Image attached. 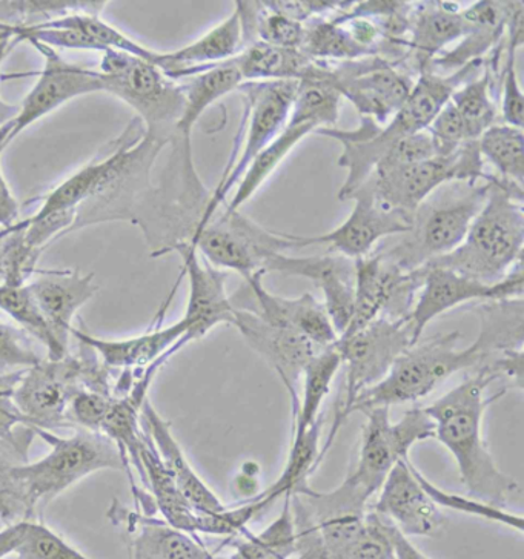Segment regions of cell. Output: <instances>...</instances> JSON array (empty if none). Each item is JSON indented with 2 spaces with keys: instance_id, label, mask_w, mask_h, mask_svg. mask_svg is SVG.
I'll return each mask as SVG.
<instances>
[{
  "instance_id": "cell-11",
  "label": "cell",
  "mask_w": 524,
  "mask_h": 559,
  "mask_svg": "<svg viewBox=\"0 0 524 559\" xmlns=\"http://www.w3.org/2000/svg\"><path fill=\"white\" fill-rule=\"evenodd\" d=\"M297 88V81L240 83L236 91L243 97L245 108L233 150H239V154L211 194L203 221H211L224 207L226 195L237 187L254 157L284 131Z\"/></svg>"
},
{
  "instance_id": "cell-34",
  "label": "cell",
  "mask_w": 524,
  "mask_h": 559,
  "mask_svg": "<svg viewBox=\"0 0 524 559\" xmlns=\"http://www.w3.org/2000/svg\"><path fill=\"white\" fill-rule=\"evenodd\" d=\"M314 132L315 127L309 123H286L284 131L266 148L260 151L254 160L248 166L247 171L237 183V190L234 192L231 200L225 203L226 207L233 213L240 211V207L248 200L254 198L255 192L266 183L275 169L282 165L288 154H291V151L299 145L301 140L308 138L309 134H314Z\"/></svg>"
},
{
  "instance_id": "cell-57",
  "label": "cell",
  "mask_w": 524,
  "mask_h": 559,
  "mask_svg": "<svg viewBox=\"0 0 524 559\" xmlns=\"http://www.w3.org/2000/svg\"><path fill=\"white\" fill-rule=\"evenodd\" d=\"M16 41L13 39H2L0 40V66H2L3 60L7 59V56L10 55V51L16 47Z\"/></svg>"
},
{
  "instance_id": "cell-3",
  "label": "cell",
  "mask_w": 524,
  "mask_h": 559,
  "mask_svg": "<svg viewBox=\"0 0 524 559\" xmlns=\"http://www.w3.org/2000/svg\"><path fill=\"white\" fill-rule=\"evenodd\" d=\"M483 67L485 60H475L452 74L421 71L408 99L383 127L369 117H360L356 130H338L335 127L317 130L315 134L337 140L343 148L338 166L346 169V180L338 191V199L348 200L372 176L398 140L428 130L454 91L480 74Z\"/></svg>"
},
{
  "instance_id": "cell-4",
  "label": "cell",
  "mask_w": 524,
  "mask_h": 559,
  "mask_svg": "<svg viewBox=\"0 0 524 559\" xmlns=\"http://www.w3.org/2000/svg\"><path fill=\"white\" fill-rule=\"evenodd\" d=\"M51 451L36 463L14 467V477L24 489L26 506L32 520L43 521L45 508L75 483L94 472L112 469L127 472L133 490L134 502L145 500L148 490L134 478L133 471L119 445L100 432L75 429L71 437H60L50 430L37 429Z\"/></svg>"
},
{
  "instance_id": "cell-17",
  "label": "cell",
  "mask_w": 524,
  "mask_h": 559,
  "mask_svg": "<svg viewBox=\"0 0 524 559\" xmlns=\"http://www.w3.org/2000/svg\"><path fill=\"white\" fill-rule=\"evenodd\" d=\"M424 285L418 290L416 301L406 317L414 345L421 340L426 326L437 317L469 301H497L523 298V262L516 264L507 277L496 285H486L477 280L465 277L446 267L424 266Z\"/></svg>"
},
{
  "instance_id": "cell-14",
  "label": "cell",
  "mask_w": 524,
  "mask_h": 559,
  "mask_svg": "<svg viewBox=\"0 0 524 559\" xmlns=\"http://www.w3.org/2000/svg\"><path fill=\"white\" fill-rule=\"evenodd\" d=\"M348 200L354 210L341 226L320 236H294L285 234L293 251L311 247H326L333 254L350 260L364 259L376 251L377 245L388 237L403 236L413 228L414 214L390 210L377 200L374 192L365 181Z\"/></svg>"
},
{
  "instance_id": "cell-39",
  "label": "cell",
  "mask_w": 524,
  "mask_h": 559,
  "mask_svg": "<svg viewBox=\"0 0 524 559\" xmlns=\"http://www.w3.org/2000/svg\"><path fill=\"white\" fill-rule=\"evenodd\" d=\"M22 373L24 370L0 377V453L9 456L19 466L28 463L29 448L36 438V430L29 426L28 419L21 414L11 399Z\"/></svg>"
},
{
  "instance_id": "cell-24",
  "label": "cell",
  "mask_w": 524,
  "mask_h": 559,
  "mask_svg": "<svg viewBox=\"0 0 524 559\" xmlns=\"http://www.w3.org/2000/svg\"><path fill=\"white\" fill-rule=\"evenodd\" d=\"M108 519L122 532L128 559H216L198 536L141 510L123 508L117 500L111 502Z\"/></svg>"
},
{
  "instance_id": "cell-18",
  "label": "cell",
  "mask_w": 524,
  "mask_h": 559,
  "mask_svg": "<svg viewBox=\"0 0 524 559\" xmlns=\"http://www.w3.org/2000/svg\"><path fill=\"white\" fill-rule=\"evenodd\" d=\"M265 272H255L245 280L247 288L231 297L234 308L258 313L267 323L288 328L303 335L319 349L335 345L338 340L325 306L312 294L296 298L275 296L263 285Z\"/></svg>"
},
{
  "instance_id": "cell-47",
  "label": "cell",
  "mask_w": 524,
  "mask_h": 559,
  "mask_svg": "<svg viewBox=\"0 0 524 559\" xmlns=\"http://www.w3.org/2000/svg\"><path fill=\"white\" fill-rule=\"evenodd\" d=\"M21 542L13 557L16 559H92L81 550L68 544L62 536L56 534L44 521H22Z\"/></svg>"
},
{
  "instance_id": "cell-8",
  "label": "cell",
  "mask_w": 524,
  "mask_h": 559,
  "mask_svg": "<svg viewBox=\"0 0 524 559\" xmlns=\"http://www.w3.org/2000/svg\"><path fill=\"white\" fill-rule=\"evenodd\" d=\"M491 179L465 185V190L451 192V195L437 199L431 195L414 213L409 233L403 234L394 247L376 252L403 272L420 270L432 260L450 254L463 243L474 218L485 206Z\"/></svg>"
},
{
  "instance_id": "cell-50",
  "label": "cell",
  "mask_w": 524,
  "mask_h": 559,
  "mask_svg": "<svg viewBox=\"0 0 524 559\" xmlns=\"http://www.w3.org/2000/svg\"><path fill=\"white\" fill-rule=\"evenodd\" d=\"M111 402L112 395L84 389L70 403L68 419L75 429L99 432L102 421H104Z\"/></svg>"
},
{
  "instance_id": "cell-49",
  "label": "cell",
  "mask_w": 524,
  "mask_h": 559,
  "mask_svg": "<svg viewBox=\"0 0 524 559\" xmlns=\"http://www.w3.org/2000/svg\"><path fill=\"white\" fill-rule=\"evenodd\" d=\"M19 464L0 453V520L9 524L33 521L26 506L24 489L14 477V467Z\"/></svg>"
},
{
  "instance_id": "cell-48",
  "label": "cell",
  "mask_w": 524,
  "mask_h": 559,
  "mask_svg": "<svg viewBox=\"0 0 524 559\" xmlns=\"http://www.w3.org/2000/svg\"><path fill=\"white\" fill-rule=\"evenodd\" d=\"M44 360L32 335L0 317V377L32 369Z\"/></svg>"
},
{
  "instance_id": "cell-41",
  "label": "cell",
  "mask_w": 524,
  "mask_h": 559,
  "mask_svg": "<svg viewBox=\"0 0 524 559\" xmlns=\"http://www.w3.org/2000/svg\"><path fill=\"white\" fill-rule=\"evenodd\" d=\"M105 5V0H10L0 2V25L29 26L75 13L100 16Z\"/></svg>"
},
{
  "instance_id": "cell-32",
  "label": "cell",
  "mask_w": 524,
  "mask_h": 559,
  "mask_svg": "<svg viewBox=\"0 0 524 559\" xmlns=\"http://www.w3.org/2000/svg\"><path fill=\"white\" fill-rule=\"evenodd\" d=\"M243 82L303 81L314 67L301 50L254 41L231 59Z\"/></svg>"
},
{
  "instance_id": "cell-36",
  "label": "cell",
  "mask_w": 524,
  "mask_h": 559,
  "mask_svg": "<svg viewBox=\"0 0 524 559\" xmlns=\"http://www.w3.org/2000/svg\"><path fill=\"white\" fill-rule=\"evenodd\" d=\"M497 75L483 67L480 74L460 85L450 104L455 109L469 140H478L483 132L499 123V105L496 102Z\"/></svg>"
},
{
  "instance_id": "cell-31",
  "label": "cell",
  "mask_w": 524,
  "mask_h": 559,
  "mask_svg": "<svg viewBox=\"0 0 524 559\" xmlns=\"http://www.w3.org/2000/svg\"><path fill=\"white\" fill-rule=\"evenodd\" d=\"M139 456H141L143 472H145L146 490L153 498L162 520L177 531L198 536L200 513L180 492L179 486L176 485L175 478L162 463L153 440L143 426Z\"/></svg>"
},
{
  "instance_id": "cell-43",
  "label": "cell",
  "mask_w": 524,
  "mask_h": 559,
  "mask_svg": "<svg viewBox=\"0 0 524 559\" xmlns=\"http://www.w3.org/2000/svg\"><path fill=\"white\" fill-rule=\"evenodd\" d=\"M341 94L330 83L307 78L299 82L288 122L331 128L341 117Z\"/></svg>"
},
{
  "instance_id": "cell-9",
  "label": "cell",
  "mask_w": 524,
  "mask_h": 559,
  "mask_svg": "<svg viewBox=\"0 0 524 559\" xmlns=\"http://www.w3.org/2000/svg\"><path fill=\"white\" fill-rule=\"evenodd\" d=\"M97 71L105 93L130 105L146 132L172 142L176 124L183 115L182 83L169 79L148 60L116 50L104 51Z\"/></svg>"
},
{
  "instance_id": "cell-2",
  "label": "cell",
  "mask_w": 524,
  "mask_h": 559,
  "mask_svg": "<svg viewBox=\"0 0 524 559\" xmlns=\"http://www.w3.org/2000/svg\"><path fill=\"white\" fill-rule=\"evenodd\" d=\"M496 380L488 368L474 370L425 411L436 426L437 440L454 456L469 497L504 509L522 495V487L497 466L483 438L486 409L504 395L500 392L486 399V389Z\"/></svg>"
},
{
  "instance_id": "cell-45",
  "label": "cell",
  "mask_w": 524,
  "mask_h": 559,
  "mask_svg": "<svg viewBox=\"0 0 524 559\" xmlns=\"http://www.w3.org/2000/svg\"><path fill=\"white\" fill-rule=\"evenodd\" d=\"M394 524L368 510L364 526L334 559H395Z\"/></svg>"
},
{
  "instance_id": "cell-5",
  "label": "cell",
  "mask_w": 524,
  "mask_h": 559,
  "mask_svg": "<svg viewBox=\"0 0 524 559\" xmlns=\"http://www.w3.org/2000/svg\"><path fill=\"white\" fill-rule=\"evenodd\" d=\"M523 187L492 176L485 206L463 243L428 264L496 285L523 262Z\"/></svg>"
},
{
  "instance_id": "cell-37",
  "label": "cell",
  "mask_w": 524,
  "mask_h": 559,
  "mask_svg": "<svg viewBox=\"0 0 524 559\" xmlns=\"http://www.w3.org/2000/svg\"><path fill=\"white\" fill-rule=\"evenodd\" d=\"M301 51L315 62L343 63L371 58V52L354 41L345 26L331 16L315 17L305 24Z\"/></svg>"
},
{
  "instance_id": "cell-52",
  "label": "cell",
  "mask_w": 524,
  "mask_h": 559,
  "mask_svg": "<svg viewBox=\"0 0 524 559\" xmlns=\"http://www.w3.org/2000/svg\"><path fill=\"white\" fill-rule=\"evenodd\" d=\"M485 368L491 370L497 379H508L511 388L523 391L524 350L514 349L497 355Z\"/></svg>"
},
{
  "instance_id": "cell-10",
  "label": "cell",
  "mask_w": 524,
  "mask_h": 559,
  "mask_svg": "<svg viewBox=\"0 0 524 559\" xmlns=\"http://www.w3.org/2000/svg\"><path fill=\"white\" fill-rule=\"evenodd\" d=\"M414 345L406 319L392 320L380 317L349 335H342L335 342V349L346 369L345 399L335 409L333 426L326 443L320 449L319 466L325 460L342 426L350 417V407L361 392L374 388L390 373L400 355Z\"/></svg>"
},
{
  "instance_id": "cell-51",
  "label": "cell",
  "mask_w": 524,
  "mask_h": 559,
  "mask_svg": "<svg viewBox=\"0 0 524 559\" xmlns=\"http://www.w3.org/2000/svg\"><path fill=\"white\" fill-rule=\"evenodd\" d=\"M437 156L431 134L428 130L416 132L408 138H403L392 146L382 164L376 169L392 168V166L417 164Z\"/></svg>"
},
{
  "instance_id": "cell-55",
  "label": "cell",
  "mask_w": 524,
  "mask_h": 559,
  "mask_svg": "<svg viewBox=\"0 0 524 559\" xmlns=\"http://www.w3.org/2000/svg\"><path fill=\"white\" fill-rule=\"evenodd\" d=\"M392 542H394L395 559H431L426 557L424 551L418 550L408 536L403 535L395 526L392 531Z\"/></svg>"
},
{
  "instance_id": "cell-35",
  "label": "cell",
  "mask_w": 524,
  "mask_h": 559,
  "mask_svg": "<svg viewBox=\"0 0 524 559\" xmlns=\"http://www.w3.org/2000/svg\"><path fill=\"white\" fill-rule=\"evenodd\" d=\"M341 368L342 358L334 345L320 349L308 362L301 373L303 391L299 396V407L293 414V437L303 436L319 421L320 407L330 395L335 376Z\"/></svg>"
},
{
  "instance_id": "cell-7",
  "label": "cell",
  "mask_w": 524,
  "mask_h": 559,
  "mask_svg": "<svg viewBox=\"0 0 524 559\" xmlns=\"http://www.w3.org/2000/svg\"><path fill=\"white\" fill-rule=\"evenodd\" d=\"M460 332L418 340L416 345L400 355L379 384L358 395L350 407V415L364 414L376 407L391 409L397 404L418 402L455 373L485 368L488 360L474 343L460 349Z\"/></svg>"
},
{
  "instance_id": "cell-21",
  "label": "cell",
  "mask_w": 524,
  "mask_h": 559,
  "mask_svg": "<svg viewBox=\"0 0 524 559\" xmlns=\"http://www.w3.org/2000/svg\"><path fill=\"white\" fill-rule=\"evenodd\" d=\"M262 271L305 277L314 282L323 294V306L338 337L348 330L353 317L356 267L354 260L327 252L323 255L296 257L273 252L263 260Z\"/></svg>"
},
{
  "instance_id": "cell-46",
  "label": "cell",
  "mask_w": 524,
  "mask_h": 559,
  "mask_svg": "<svg viewBox=\"0 0 524 559\" xmlns=\"http://www.w3.org/2000/svg\"><path fill=\"white\" fill-rule=\"evenodd\" d=\"M26 221L19 222L0 252V286H25L37 271L43 251L29 247L25 241Z\"/></svg>"
},
{
  "instance_id": "cell-26",
  "label": "cell",
  "mask_w": 524,
  "mask_h": 559,
  "mask_svg": "<svg viewBox=\"0 0 524 559\" xmlns=\"http://www.w3.org/2000/svg\"><path fill=\"white\" fill-rule=\"evenodd\" d=\"M474 26L457 3H414L410 14L408 58L405 68L410 74L428 70L448 45L462 40Z\"/></svg>"
},
{
  "instance_id": "cell-54",
  "label": "cell",
  "mask_w": 524,
  "mask_h": 559,
  "mask_svg": "<svg viewBox=\"0 0 524 559\" xmlns=\"http://www.w3.org/2000/svg\"><path fill=\"white\" fill-rule=\"evenodd\" d=\"M22 527L24 523L9 524L0 531V559L13 557L19 542H21Z\"/></svg>"
},
{
  "instance_id": "cell-44",
  "label": "cell",
  "mask_w": 524,
  "mask_h": 559,
  "mask_svg": "<svg viewBox=\"0 0 524 559\" xmlns=\"http://www.w3.org/2000/svg\"><path fill=\"white\" fill-rule=\"evenodd\" d=\"M417 477L420 479L426 493L432 498V501L436 502L439 508L455 510V512L466 513V515L477 516V519L503 524V526L514 528V531L523 534L524 523L522 515H515V513L509 512L507 509L488 504V502L477 500V498L469 497V495L448 492V490L432 485L418 469Z\"/></svg>"
},
{
  "instance_id": "cell-42",
  "label": "cell",
  "mask_w": 524,
  "mask_h": 559,
  "mask_svg": "<svg viewBox=\"0 0 524 559\" xmlns=\"http://www.w3.org/2000/svg\"><path fill=\"white\" fill-rule=\"evenodd\" d=\"M0 311L16 321L17 326L28 332L47 349L48 360L67 357L68 350L56 342L55 335L37 308L36 301L25 286H0Z\"/></svg>"
},
{
  "instance_id": "cell-40",
  "label": "cell",
  "mask_w": 524,
  "mask_h": 559,
  "mask_svg": "<svg viewBox=\"0 0 524 559\" xmlns=\"http://www.w3.org/2000/svg\"><path fill=\"white\" fill-rule=\"evenodd\" d=\"M291 497L284 498L281 515L260 534H247L229 559H291L296 557V536Z\"/></svg>"
},
{
  "instance_id": "cell-58",
  "label": "cell",
  "mask_w": 524,
  "mask_h": 559,
  "mask_svg": "<svg viewBox=\"0 0 524 559\" xmlns=\"http://www.w3.org/2000/svg\"><path fill=\"white\" fill-rule=\"evenodd\" d=\"M17 223L14 226H11L9 229H2L0 230V252H2L3 243H5L7 237L10 236L11 233H13L14 229H16Z\"/></svg>"
},
{
  "instance_id": "cell-13",
  "label": "cell",
  "mask_w": 524,
  "mask_h": 559,
  "mask_svg": "<svg viewBox=\"0 0 524 559\" xmlns=\"http://www.w3.org/2000/svg\"><path fill=\"white\" fill-rule=\"evenodd\" d=\"M308 78L330 83L360 117H369L382 127L402 108L416 82L405 68L379 56L354 62H315Z\"/></svg>"
},
{
  "instance_id": "cell-28",
  "label": "cell",
  "mask_w": 524,
  "mask_h": 559,
  "mask_svg": "<svg viewBox=\"0 0 524 559\" xmlns=\"http://www.w3.org/2000/svg\"><path fill=\"white\" fill-rule=\"evenodd\" d=\"M515 2H477L463 9V14L474 28L457 41L450 51L432 60L428 70L446 75L475 60L486 59L507 36L509 17Z\"/></svg>"
},
{
  "instance_id": "cell-19",
  "label": "cell",
  "mask_w": 524,
  "mask_h": 559,
  "mask_svg": "<svg viewBox=\"0 0 524 559\" xmlns=\"http://www.w3.org/2000/svg\"><path fill=\"white\" fill-rule=\"evenodd\" d=\"M169 252L180 255L183 262L182 274L187 275L190 283L187 312L182 317L187 323V334L177 343L176 350L179 353L188 343L205 337L218 324L233 326L234 306L231 297L226 293V272L211 266L190 241L172 245L162 255Z\"/></svg>"
},
{
  "instance_id": "cell-33",
  "label": "cell",
  "mask_w": 524,
  "mask_h": 559,
  "mask_svg": "<svg viewBox=\"0 0 524 559\" xmlns=\"http://www.w3.org/2000/svg\"><path fill=\"white\" fill-rule=\"evenodd\" d=\"M480 319V334L474 345L491 362L507 350L523 349L524 300L486 301L475 309Z\"/></svg>"
},
{
  "instance_id": "cell-38",
  "label": "cell",
  "mask_w": 524,
  "mask_h": 559,
  "mask_svg": "<svg viewBox=\"0 0 524 559\" xmlns=\"http://www.w3.org/2000/svg\"><path fill=\"white\" fill-rule=\"evenodd\" d=\"M478 150L485 164L493 166L501 180L523 187L524 181V135L523 128L496 123L478 139Z\"/></svg>"
},
{
  "instance_id": "cell-6",
  "label": "cell",
  "mask_w": 524,
  "mask_h": 559,
  "mask_svg": "<svg viewBox=\"0 0 524 559\" xmlns=\"http://www.w3.org/2000/svg\"><path fill=\"white\" fill-rule=\"evenodd\" d=\"M81 345V343H79ZM115 380L97 354L81 345L78 355L48 360L24 370L13 389L14 404L37 429H75L68 419V407L79 392L94 391L112 395Z\"/></svg>"
},
{
  "instance_id": "cell-30",
  "label": "cell",
  "mask_w": 524,
  "mask_h": 559,
  "mask_svg": "<svg viewBox=\"0 0 524 559\" xmlns=\"http://www.w3.org/2000/svg\"><path fill=\"white\" fill-rule=\"evenodd\" d=\"M241 82L243 81H241L239 71L233 66L231 60L180 81L184 94V108L182 117L176 124L172 142L176 143L180 160L187 168H194L191 145L192 128L211 105L239 88Z\"/></svg>"
},
{
  "instance_id": "cell-56",
  "label": "cell",
  "mask_w": 524,
  "mask_h": 559,
  "mask_svg": "<svg viewBox=\"0 0 524 559\" xmlns=\"http://www.w3.org/2000/svg\"><path fill=\"white\" fill-rule=\"evenodd\" d=\"M19 105H10L0 99V128L9 123L14 116L17 115Z\"/></svg>"
},
{
  "instance_id": "cell-20",
  "label": "cell",
  "mask_w": 524,
  "mask_h": 559,
  "mask_svg": "<svg viewBox=\"0 0 524 559\" xmlns=\"http://www.w3.org/2000/svg\"><path fill=\"white\" fill-rule=\"evenodd\" d=\"M233 326L254 353H258L275 370L291 399L293 414L299 407L297 384L308 362L319 353L303 335L288 328L267 323L258 313L248 309L234 308Z\"/></svg>"
},
{
  "instance_id": "cell-12",
  "label": "cell",
  "mask_w": 524,
  "mask_h": 559,
  "mask_svg": "<svg viewBox=\"0 0 524 559\" xmlns=\"http://www.w3.org/2000/svg\"><path fill=\"white\" fill-rule=\"evenodd\" d=\"M485 165L478 150V140H474L448 156L376 169L367 181L382 205L414 214L444 185H475L491 179L492 174L486 173Z\"/></svg>"
},
{
  "instance_id": "cell-1",
  "label": "cell",
  "mask_w": 524,
  "mask_h": 559,
  "mask_svg": "<svg viewBox=\"0 0 524 559\" xmlns=\"http://www.w3.org/2000/svg\"><path fill=\"white\" fill-rule=\"evenodd\" d=\"M367 423L354 471L331 492H317L311 486L294 493V504L312 523L343 516L365 515L372 497L380 492L395 464L409 459V451L421 441L436 438V426L424 409H409L397 423L390 409L364 412Z\"/></svg>"
},
{
  "instance_id": "cell-27",
  "label": "cell",
  "mask_w": 524,
  "mask_h": 559,
  "mask_svg": "<svg viewBox=\"0 0 524 559\" xmlns=\"http://www.w3.org/2000/svg\"><path fill=\"white\" fill-rule=\"evenodd\" d=\"M245 48L243 33L236 9L225 21L210 32L176 51L158 52L154 66L160 68L172 81L183 79L228 62Z\"/></svg>"
},
{
  "instance_id": "cell-25",
  "label": "cell",
  "mask_w": 524,
  "mask_h": 559,
  "mask_svg": "<svg viewBox=\"0 0 524 559\" xmlns=\"http://www.w3.org/2000/svg\"><path fill=\"white\" fill-rule=\"evenodd\" d=\"M26 288L32 293L56 342L68 350L75 313L99 290L94 274L71 270H37L26 283Z\"/></svg>"
},
{
  "instance_id": "cell-15",
  "label": "cell",
  "mask_w": 524,
  "mask_h": 559,
  "mask_svg": "<svg viewBox=\"0 0 524 559\" xmlns=\"http://www.w3.org/2000/svg\"><path fill=\"white\" fill-rule=\"evenodd\" d=\"M354 267L353 317L348 330L342 335L360 331L380 317L402 320L409 316L418 290L424 285V267L403 272L376 251L364 259L354 260Z\"/></svg>"
},
{
  "instance_id": "cell-22",
  "label": "cell",
  "mask_w": 524,
  "mask_h": 559,
  "mask_svg": "<svg viewBox=\"0 0 524 559\" xmlns=\"http://www.w3.org/2000/svg\"><path fill=\"white\" fill-rule=\"evenodd\" d=\"M187 334L182 319L167 328H154L138 337L105 340L73 328L71 335L88 346L111 370H133L138 383L150 389L158 370L177 354L176 346Z\"/></svg>"
},
{
  "instance_id": "cell-29",
  "label": "cell",
  "mask_w": 524,
  "mask_h": 559,
  "mask_svg": "<svg viewBox=\"0 0 524 559\" xmlns=\"http://www.w3.org/2000/svg\"><path fill=\"white\" fill-rule=\"evenodd\" d=\"M141 425L153 440L154 448L160 456L162 463L167 467L180 492L199 513H218L226 509L224 502L218 500L216 493L199 477L191 466L183 449L172 436L171 423L167 421L156 409L150 399L145 400L141 409Z\"/></svg>"
},
{
  "instance_id": "cell-23",
  "label": "cell",
  "mask_w": 524,
  "mask_h": 559,
  "mask_svg": "<svg viewBox=\"0 0 524 559\" xmlns=\"http://www.w3.org/2000/svg\"><path fill=\"white\" fill-rule=\"evenodd\" d=\"M372 510L391 521L408 538L439 535L446 524L439 506L421 486L417 467L409 459L395 464Z\"/></svg>"
},
{
  "instance_id": "cell-53",
  "label": "cell",
  "mask_w": 524,
  "mask_h": 559,
  "mask_svg": "<svg viewBox=\"0 0 524 559\" xmlns=\"http://www.w3.org/2000/svg\"><path fill=\"white\" fill-rule=\"evenodd\" d=\"M19 213H21V207H19L17 200L14 199L9 183L3 177L2 166H0V230L16 225Z\"/></svg>"
},
{
  "instance_id": "cell-16",
  "label": "cell",
  "mask_w": 524,
  "mask_h": 559,
  "mask_svg": "<svg viewBox=\"0 0 524 559\" xmlns=\"http://www.w3.org/2000/svg\"><path fill=\"white\" fill-rule=\"evenodd\" d=\"M29 45L44 56L45 67L32 91L19 104L17 115L0 128V154L22 131L67 102L104 91L99 71L67 62L47 45L37 41H29Z\"/></svg>"
}]
</instances>
